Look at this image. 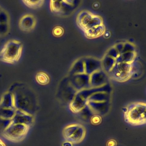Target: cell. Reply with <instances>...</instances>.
<instances>
[{"instance_id": "8", "label": "cell", "mask_w": 146, "mask_h": 146, "mask_svg": "<svg viewBox=\"0 0 146 146\" xmlns=\"http://www.w3.org/2000/svg\"><path fill=\"white\" fill-rule=\"evenodd\" d=\"M8 15L4 11L0 12V24L8 23Z\"/></svg>"}, {"instance_id": "6", "label": "cell", "mask_w": 146, "mask_h": 146, "mask_svg": "<svg viewBox=\"0 0 146 146\" xmlns=\"http://www.w3.org/2000/svg\"><path fill=\"white\" fill-rule=\"evenodd\" d=\"M49 78L46 73L43 72H39L36 76V80L38 83L45 85L49 82Z\"/></svg>"}, {"instance_id": "3", "label": "cell", "mask_w": 146, "mask_h": 146, "mask_svg": "<svg viewBox=\"0 0 146 146\" xmlns=\"http://www.w3.org/2000/svg\"><path fill=\"white\" fill-rule=\"evenodd\" d=\"M85 127L80 124L73 123L66 126L63 131L64 138L68 142L77 144L82 141L86 135Z\"/></svg>"}, {"instance_id": "7", "label": "cell", "mask_w": 146, "mask_h": 146, "mask_svg": "<svg viewBox=\"0 0 146 146\" xmlns=\"http://www.w3.org/2000/svg\"><path fill=\"white\" fill-rule=\"evenodd\" d=\"M26 5L31 8H36L41 6L43 4V1H23Z\"/></svg>"}, {"instance_id": "12", "label": "cell", "mask_w": 146, "mask_h": 146, "mask_svg": "<svg viewBox=\"0 0 146 146\" xmlns=\"http://www.w3.org/2000/svg\"><path fill=\"white\" fill-rule=\"evenodd\" d=\"M1 11V8H0V12Z\"/></svg>"}, {"instance_id": "2", "label": "cell", "mask_w": 146, "mask_h": 146, "mask_svg": "<svg viewBox=\"0 0 146 146\" xmlns=\"http://www.w3.org/2000/svg\"><path fill=\"white\" fill-rule=\"evenodd\" d=\"M22 44L17 40H11L4 46L0 52V60L6 62L12 63L17 62L22 54Z\"/></svg>"}, {"instance_id": "5", "label": "cell", "mask_w": 146, "mask_h": 146, "mask_svg": "<svg viewBox=\"0 0 146 146\" xmlns=\"http://www.w3.org/2000/svg\"><path fill=\"white\" fill-rule=\"evenodd\" d=\"M28 131V126L26 125H15L9 132H11L12 135L10 136L9 139H20L26 135Z\"/></svg>"}, {"instance_id": "4", "label": "cell", "mask_w": 146, "mask_h": 146, "mask_svg": "<svg viewBox=\"0 0 146 146\" xmlns=\"http://www.w3.org/2000/svg\"><path fill=\"white\" fill-rule=\"evenodd\" d=\"M36 20L35 17L31 15H26L22 18L19 25L21 29L24 31H30L35 27Z\"/></svg>"}, {"instance_id": "10", "label": "cell", "mask_w": 146, "mask_h": 146, "mask_svg": "<svg viewBox=\"0 0 146 146\" xmlns=\"http://www.w3.org/2000/svg\"><path fill=\"white\" fill-rule=\"evenodd\" d=\"M63 33V30L60 27L55 28L54 30V34L57 36L61 35Z\"/></svg>"}, {"instance_id": "1", "label": "cell", "mask_w": 146, "mask_h": 146, "mask_svg": "<svg viewBox=\"0 0 146 146\" xmlns=\"http://www.w3.org/2000/svg\"><path fill=\"white\" fill-rule=\"evenodd\" d=\"M124 118L126 123L132 125L138 126L146 124V104L137 102L130 104L126 107Z\"/></svg>"}, {"instance_id": "9", "label": "cell", "mask_w": 146, "mask_h": 146, "mask_svg": "<svg viewBox=\"0 0 146 146\" xmlns=\"http://www.w3.org/2000/svg\"><path fill=\"white\" fill-rule=\"evenodd\" d=\"M9 30L8 23L0 24V35H5Z\"/></svg>"}, {"instance_id": "11", "label": "cell", "mask_w": 146, "mask_h": 146, "mask_svg": "<svg viewBox=\"0 0 146 146\" xmlns=\"http://www.w3.org/2000/svg\"><path fill=\"white\" fill-rule=\"evenodd\" d=\"M0 146H6L5 143L1 139H0Z\"/></svg>"}]
</instances>
